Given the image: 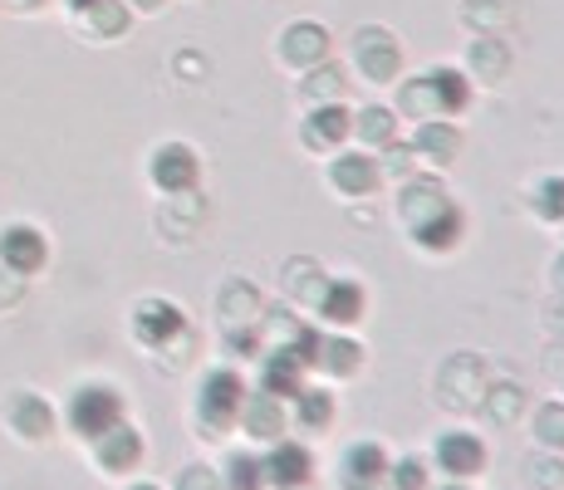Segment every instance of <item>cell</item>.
Returning <instances> with one entry per match:
<instances>
[{
  "label": "cell",
  "mask_w": 564,
  "mask_h": 490,
  "mask_svg": "<svg viewBox=\"0 0 564 490\" xmlns=\"http://www.w3.org/2000/svg\"><path fill=\"white\" fill-rule=\"evenodd\" d=\"M471 104V84L457 69H427L417 84L403 89V108L417 118H452Z\"/></svg>",
  "instance_id": "6da1fadb"
},
{
  "label": "cell",
  "mask_w": 564,
  "mask_h": 490,
  "mask_svg": "<svg viewBox=\"0 0 564 490\" xmlns=\"http://www.w3.org/2000/svg\"><path fill=\"white\" fill-rule=\"evenodd\" d=\"M123 422V398L108 383H89L69 398V427L79 432L84 442H99L104 432H113Z\"/></svg>",
  "instance_id": "7a4b0ae2"
},
{
  "label": "cell",
  "mask_w": 564,
  "mask_h": 490,
  "mask_svg": "<svg viewBox=\"0 0 564 490\" xmlns=\"http://www.w3.org/2000/svg\"><path fill=\"white\" fill-rule=\"evenodd\" d=\"M241 407H246L241 373H231V368H212V373L202 378V398H197L202 427H212V437H216V432H226L236 417H241Z\"/></svg>",
  "instance_id": "3957f363"
},
{
  "label": "cell",
  "mask_w": 564,
  "mask_h": 490,
  "mask_svg": "<svg viewBox=\"0 0 564 490\" xmlns=\"http://www.w3.org/2000/svg\"><path fill=\"white\" fill-rule=\"evenodd\" d=\"M133 334L148 348H167L172 339H182V334H187V319H182V309L172 300H143L133 309Z\"/></svg>",
  "instance_id": "277c9868"
},
{
  "label": "cell",
  "mask_w": 564,
  "mask_h": 490,
  "mask_svg": "<svg viewBox=\"0 0 564 490\" xmlns=\"http://www.w3.org/2000/svg\"><path fill=\"white\" fill-rule=\"evenodd\" d=\"M45 260H50V246L35 226H6V231H0V265H6L10 275H35Z\"/></svg>",
  "instance_id": "5b68a950"
},
{
  "label": "cell",
  "mask_w": 564,
  "mask_h": 490,
  "mask_svg": "<svg viewBox=\"0 0 564 490\" xmlns=\"http://www.w3.org/2000/svg\"><path fill=\"white\" fill-rule=\"evenodd\" d=\"M197 177H202V162H197V152H192L187 143H162L153 152V182L162 192H192L197 187Z\"/></svg>",
  "instance_id": "8992f818"
},
{
  "label": "cell",
  "mask_w": 564,
  "mask_h": 490,
  "mask_svg": "<svg viewBox=\"0 0 564 490\" xmlns=\"http://www.w3.org/2000/svg\"><path fill=\"white\" fill-rule=\"evenodd\" d=\"M432 456H437V466L452 476V481H471V476L486 471V442L471 437V432H447Z\"/></svg>",
  "instance_id": "52a82bcc"
},
{
  "label": "cell",
  "mask_w": 564,
  "mask_h": 490,
  "mask_svg": "<svg viewBox=\"0 0 564 490\" xmlns=\"http://www.w3.org/2000/svg\"><path fill=\"white\" fill-rule=\"evenodd\" d=\"M310 476H314V456L300 442H275L270 446V456H265V481L270 486L300 490V486H310Z\"/></svg>",
  "instance_id": "ba28073f"
},
{
  "label": "cell",
  "mask_w": 564,
  "mask_h": 490,
  "mask_svg": "<svg viewBox=\"0 0 564 490\" xmlns=\"http://www.w3.org/2000/svg\"><path fill=\"white\" fill-rule=\"evenodd\" d=\"M462 231H466V221L452 202H442L437 211H427L422 221H412V241H417L422 250H452L462 241Z\"/></svg>",
  "instance_id": "9c48e42d"
},
{
  "label": "cell",
  "mask_w": 564,
  "mask_h": 490,
  "mask_svg": "<svg viewBox=\"0 0 564 490\" xmlns=\"http://www.w3.org/2000/svg\"><path fill=\"white\" fill-rule=\"evenodd\" d=\"M388 451L378 442H359L349 446V456H344V486L349 490H373L378 481H388Z\"/></svg>",
  "instance_id": "30bf717a"
},
{
  "label": "cell",
  "mask_w": 564,
  "mask_h": 490,
  "mask_svg": "<svg viewBox=\"0 0 564 490\" xmlns=\"http://www.w3.org/2000/svg\"><path fill=\"white\" fill-rule=\"evenodd\" d=\"M6 422L20 432V437L30 442H45L54 432V412L45 398H35V392H15V398L6 402Z\"/></svg>",
  "instance_id": "8fae6325"
},
{
  "label": "cell",
  "mask_w": 564,
  "mask_h": 490,
  "mask_svg": "<svg viewBox=\"0 0 564 490\" xmlns=\"http://www.w3.org/2000/svg\"><path fill=\"white\" fill-rule=\"evenodd\" d=\"M305 388V363H300L290 348H275V353L265 358V368H260V392H270V398H295V392Z\"/></svg>",
  "instance_id": "7c38bea8"
},
{
  "label": "cell",
  "mask_w": 564,
  "mask_h": 490,
  "mask_svg": "<svg viewBox=\"0 0 564 490\" xmlns=\"http://www.w3.org/2000/svg\"><path fill=\"white\" fill-rule=\"evenodd\" d=\"M94 446H99V466H104V471H133V466L143 461V437H138L128 422H118L113 432H104Z\"/></svg>",
  "instance_id": "4fadbf2b"
},
{
  "label": "cell",
  "mask_w": 564,
  "mask_h": 490,
  "mask_svg": "<svg viewBox=\"0 0 564 490\" xmlns=\"http://www.w3.org/2000/svg\"><path fill=\"white\" fill-rule=\"evenodd\" d=\"M349 128H354V113L344 104H319L314 113L305 118V138H310V148H339L344 138H349Z\"/></svg>",
  "instance_id": "5bb4252c"
},
{
  "label": "cell",
  "mask_w": 564,
  "mask_h": 490,
  "mask_svg": "<svg viewBox=\"0 0 564 490\" xmlns=\"http://www.w3.org/2000/svg\"><path fill=\"white\" fill-rule=\"evenodd\" d=\"M329 182L344 196H368L378 187V162L368 157V152H344V157L329 167Z\"/></svg>",
  "instance_id": "9a60e30c"
},
{
  "label": "cell",
  "mask_w": 564,
  "mask_h": 490,
  "mask_svg": "<svg viewBox=\"0 0 564 490\" xmlns=\"http://www.w3.org/2000/svg\"><path fill=\"white\" fill-rule=\"evenodd\" d=\"M364 304H368V294H364L359 280H334V285L324 290V300H319V314L329 324H359Z\"/></svg>",
  "instance_id": "2e32d148"
},
{
  "label": "cell",
  "mask_w": 564,
  "mask_h": 490,
  "mask_svg": "<svg viewBox=\"0 0 564 490\" xmlns=\"http://www.w3.org/2000/svg\"><path fill=\"white\" fill-rule=\"evenodd\" d=\"M241 422L246 432L260 442H280V432H285V412H280V398H270V392H260V398H251L246 392V407H241Z\"/></svg>",
  "instance_id": "e0dca14e"
},
{
  "label": "cell",
  "mask_w": 564,
  "mask_h": 490,
  "mask_svg": "<svg viewBox=\"0 0 564 490\" xmlns=\"http://www.w3.org/2000/svg\"><path fill=\"white\" fill-rule=\"evenodd\" d=\"M295 422L305 432H324L334 422V398L324 388H300L295 392Z\"/></svg>",
  "instance_id": "ac0fdd59"
},
{
  "label": "cell",
  "mask_w": 564,
  "mask_h": 490,
  "mask_svg": "<svg viewBox=\"0 0 564 490\" xmlns=\"http://www.w3.org/2000/svg\"><path fill=\"white\" fill-rule=\"evenodd\" d=\"M324 54H329V40H324L319 25L285 30V59L290 64H314V59H324Z\"/></svg>",
  "instance_id": "d6986e66"
},
{
  "label": "cell",
  "mask_w": 564,
  "mask_h": 490,
  "mask_svg": "<svg viewBox=\"0 0 564 490\" xmlns=\"http://www.w3.org/2000/svg\"><path fill=\"white\" fill-rule=\"evenodd\" d=\"M221 486L226 490H265L270 481H265V461H260V456H231V461H226V476H221Z\"/></svg>",
  "instance_id": "ffe728a7"
},
{
  "label": "cell",
  "mask_w": 564,
  "mask_h": 490,
  "mask_svg": "<svg viewBox=\"0 0 564 490\" xmlns=\"http://www.w3.org/2000/svg\"><path fill=\"white\" fill-rule=\"evenodd\" d=\"M359 54H364V69L373 74V79H388V74L398 69V50H393V40L388 35H373V30H368Z\"/></svg>",
  "instance_id": "44dd1931"
},
{
  "label": "cell",
  "mask_w": 564,
  "mask_h": 490,
  "mask_svg": "<svg viewBox=\"0 0 564 490\" xmlns=\"http://www.w3.org/2000/svg\"><path fill=\"white\" fill-rule=\"evenodd\" d=\"M314 363L329 368V373H354V368L364 363V348L349 339H319V358H314Z\"/></svg>",
  "instance_id": "7402d4cb"
},
{
  "label": "cell",
  "mask_w": 564,
  "mask_h": 490,
  "mask_svg": "<svg viewBox=\"0 0 564 490\" xmlns=\"http://www.w3.org/2000/svg\"><path fill=\"white\" fill-rule=\"evenodd\" d=\"M354 128H359L368 143H393V133H398L388 108H364V113H354Z\"/></svg>",
  "instance_id": "603a6c76"
},
{
  "label": "cell",
  "mask_w": 564,
  "mask_h": 490,
  "mask_svg": "<svg viewBox=\"0 0 564 490\" xmlns=\"http://www.w3.org/2000/svg\"><path fill=\"white\" fill-rule=\"evenodd\" d=\"M417 143L432 152V162H452V157H457V148H462L457 133H452V128H442V123H427V128H422Z\"/></svg>",
  "instance_id": "cb8c5ba5"
},
{
  "label": "cell",
  "mask_w": 564,
  "mask_h": 490,
  "mask_svg": "<svg viewBox=\"0 0 564 490\" xmlns=\"http://www.w3.org/2000/svg\"><path fill=\"white\" fill-rule=\"evenodd\" d=\"M388 481H393V490H427V461L403 456V461L388 466Z\"/></svg>",
  "instance_id": "d4e9b609"
},
{
  "label": "cell",
  "mask_w": 564,
  "mask_h": 490,
  "mask_svg": "<svg viewBox=\"0 0 564 490\" xmlns=\"http://www.w3.org/2000/svg\"><path fill=\"white\" fill-rule=\"evenodd\" d=\"M535 216H545V221H564V177H545L535 187Z\"/></svg>",
  "instance_id": "484cf974"
},
{
  "label": "cell",
  "mask_w": 564,
  "mask_h": 490,
  "mask_svg": "<svg viewBox=\"0 0 564 490\" xmlns=\"http://www.w3.org/2000/svg\"><path fill=\"white\" fill-rule=\"evenodd\" d=\"M535 432H540V442H550V446H564V407H540V417H535Z\"/></svg>",
  "instance_id": "4316f807"
},
{
  "label": "cell",
  "mask_w": 564,
  "mask_h": 490,
  "mask_svg": "<svg viewBox=\"0 0 564 490\" xmlns=\"http://www.w3.org/2000/svg\"><path fill=\"white\" fill-rule=\"evenodd\" d=\"M177 490H226L221 476L206 471V466H187V471L177 476Z\"/></svg>",
  "instance_id": "83f0119b"
},
{
  "label": "cell",
  "mask_w": 564,
  "mask_h": 490,
  "mask_svg": "<svg viewBox=\"0 0 564 490\" xmlns=\"http://www.w3.org/2000/svg\"><path fill=\"white\" fill-rule=\"evenodd\" d=\"M138 6H148V10H153V6H158V0H138Z\"/></svg>",
  "instance_id": "f1b7e54d"
},
{
  "label": "cell",
  "mask_w": 564,
  "mask_h": 490,
  "mask_svg": "<svg viewBox=\"0 0 564 490\" xmlns=\"http://www.w3.org/2000/svg\"><path fill=\"white\" fill-rule=\"evenodd\" d=\"M442 490H466V486H457V481H452V486H442Z\"/></svg>",
  "instance_id": "f546056e"
},
{
  "label": "cell",
  "mask_w": 564,
  "mask_h": 490,
  "mask_svg": "<svg viewBox=\"0 0 564 490\" xmlns=\"http://www.w3.org/2000/svg\"><path fill=\"white\" fill-rule=\"evenodd\" d=\"M128 490H158V486H128Z\"/></svg>",
  "instance_id": "4dcf8cb0"
},
{
  "label": "cell",
  "mask_w": 564,
  "mask_h": 490,
  "mask_svg": "<svg viewBox=\"0 0 564 490\" xmlns=\"http://www.w3.org/2000/svg\"><path fill=\"white\" fill-rule=\"evenodd\" d=\"M560 275H564V260H560Z\"/></svg>",
  "instance_id": "1f68e13d"
}]
</instances>
